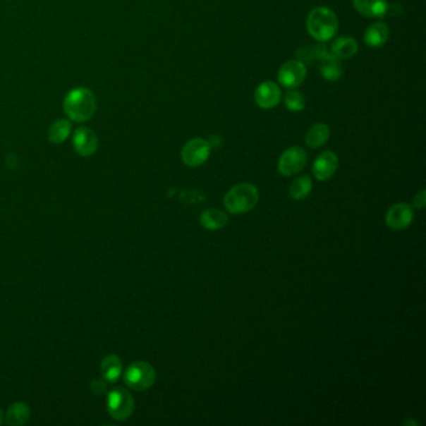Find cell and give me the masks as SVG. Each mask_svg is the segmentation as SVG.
Instances as JSON below:
<instances>
[{
	"label": "cell",
	"instance_id": "obj_16",
	"mask_svg": "<svg viewBox=\"0 0 426 426\" xmlns=\"http://www.w3.org/2000/svg\"><path fill=\"white\" fill-rule=\"evenodd\" d=\"M358 49L359 45L356 43L355 39L351 37H340L334 40L330 53L339 61H345V59H351L354 55H356Z\"/></svg>",
	"mask_w": 426,
	"mask_h": 426
},
{
	"label": "cell",
	"instance_id": "obj_26",
	"mask_svg": "<svg viewBox=\"0 0 426 426\" xmlns=\"http://www.w3.org/2000/svg\"><path fill=\"white\" fill-rule=\"evenodd\" d=\"M105 389H107V385L103 382H100V380H95L92 383V390H93L94 393L99 395V394L105 393Z\"/></svg>",
	"mask_w": 426,
	"mask_h": 426
},
{
	"label": "cell",
	"instance_id": "obj_27",
	"mask_svg": "<svg viewBox=\"0 0 426 426\" xmlns=\"http://www.w3.org/2000/svg\"><path fill=\"white\" fill-rule=\"evenodd\" d=\"M208 142L210 147H215V148H217V147H220V145H221L223 140H221V138L213 135V137L210 138V140H208Z\"/></svg>",
	"mask_w": 426,
	"mask_h": 426
},
{
	"label": "cell",
	"instance_id": "obj_17",
	"mask_svg": "<svg viewBox=\"0 0 426 426\" xmlns=\"http://www.w3.org/2000/svg\"><path fill=\"white\" fill-rule=\"evenodd\" d=\"M229 223V218L226 214L219 209H207L200 215V224L202 228L208 230L223 229Z\"/></svg>",
	"mask_w": 426,
	"mask_h": 426
},
{
	"label": "cell",
	"instance_id": "obj_5",
	"mask_svg": "<svg viewBox=\"0 0 426 426\" xmlns=\"http://www.w3.org/2000/svg\"><path fill=\"white\" fill-rule=\"evenodd\" d=\"M210 150L212 147L209 145L208 140L202 138H194L184 145L181 150V159L188 166L197 168L208 160Z\"/></svg>",
	"mask_w": 426,
	"mask_h": 426
},
{
	"label": "cell",
	"instance_id": "obj_24",
	"mask_svg": "<svg viewBox=\"0 0 426 426\" xmlns=\"http://www.w3.org/2000/svg\"><path fill=\"white\" fill-rule=\"evenodd\" d=\"M284 102L285 107L293 113H298L305 108V99L296 89H289V92L285 95Z\"/></svg>",
	"mask_w": 426,
	"mask_h": 426
},
{
	"label": "cell",
	"instance_id": "obj_28",
	"mask_svg": "<svg viewBox=\"0 0 426 426\" xmlns=\"http://www.w3.org/2000/svg\"><path fill=\"white\" fill-rule=\"evenodd\" d=\"M3 418H4V415H3V410L0 409V424L3 422Z\"/></svg>",
	"mask_w": 426,
	"mask_h": 426
},
{
	"label": "cell",
	"instance_id": "obj_10",
	"mask_svg": "<svg viewBox=\"0 0 426 426\" xmlns=\"http://www.w3.org/2000/svg\"><path fill=\"white\" fill-rule=\"evenodd\" d=\"M254 99L262 109H273L281 100V90L276 83L268 80L255 89Z\"/></svg>",
	"mask_w": 426,
	"mask_h": 426
},
{
	"label": "cell",
	"instance_id": "obj_19",
	"mask_svg": "<svg viewBox=\"0 0 426 426\" xmlns=\"http://www.w3.org/2000/svg\"><path fill=\"white\" fill-rule=\"evenodd\" d=\"M100 372H102V375H103L105 380H108L110 383H114L121 377V372H123L121 359L116 355L105 356L103 361H102Z\"/></svg>",
	"mask_w": 426,
	"mask_h": 426
},
{
	"label": "cell",
	"instance_id": "obj_21",
	"mask_svg": "<svg viewBox=\"0 0 426 426\" xmlns=\"http://www.w3.org/2000/svg\"><path fill=\"white\" fill-rule=\"evenodd\" d=\"M30 415V409L24 403H17L11 405L6 413V424L8 425H24Z\"/></svg>",
	"mask_w": 426,
	"mask_h": 426
},
{
	"label": "cell",
	"instance_id": "obj_23",
	"mask_svg": "<svg viewBox=\"0 0 426 426\" xmlns=\"http://www.w3.org/2000/svg\"><path fill=\"white\" fill-rule=\"evenodd\" d=\"M329 50L322 47V45H314V47H306L304 49L299 50L298 58L299 61L305 63H312V61H320L322 56L328 54Z\"/></svg>",
	"mask_w": 426,
	"mask_h": 426
},
{
	"label": "cell",
	"instance_id": "obj_9",
	"mask_svg": "<svg viewBox=\"0 0 426 426\" xmlns=\"http://www.w3.org/2000/svg\"><path fill=\"white\" fill-rule=\"evenodd\" d=\"M414 219V208L406 202H398L389 209L385 223L390 229L403 230L408 228Z\"/></svg>",
	"mask_w": 426,
	"mask_h": 426
},
{
	"label": "cell",
	"instance_id": "obj_4",
	"mask_svg": "<svg viewBox=\"0 0 426 426\" xmlns=\"http://www.w3.org/2000/svg\"><path fill=\"white\" fill-rule=\"evenodd\" d=\"M155 380H157V372L154 370L153 366L144 361L133 363L124 374V382L126 385L137 391H144L152 388Z\"/></svg>",
	"mask_w": 426,
	"mask_h": 426
},
{
	"label": "cell",
	"instance_id": "obj_20",
	"mask_svg": "<svg viewBox=\"0 0 426 426\" xmlns=\"http://www.w3.org/2000/svg\"><path fill=\"white\" fill-rule=\"evenodd\" d=\"M312 189V181L310 176L301 175L290 185V197L294 200H304L310 195Z\"/></svg>",
	"mask_w": 426,
	"mask_h": 426
},
{
	"label": "cell",
	"instance_id": "obj_25",
	"mask_svg": "<svg viewBox=\"0 0 426 426\" xmlns=\"http://www.w3.org/2000/svg\"><path fill=\"white\" fill-rule=\"evenodd\" d=\"M425 190H421L419 194H416L415 197H414V200H413V208L415 209H422L425 207L426 197H425Z\"/></svg>",
	"mask_w": 426,
	"mask_h": 426
},
{
	"label": "cell",
	"instance_id": "obj_11",
	"mask_svg": "<svg viewBox=\"0 0 426 426\" xmlns=\"http://www.w3.org/2000/svg\"><path fill=\"white\" fill-rule=\"evenodd\" d=\"M339 166V159L333 152H322L314 162L312 174L317 181H329Z\"/></svg>",
	"mask_w": 426,
	"mask_h": 426
},
{
	"label": "cell",
	"instance_id": "obj_18",
	"mask_svg": "<svg viewBox=\"0 0 426 426\" xmlns=\"http://www.w3.org/2000/svg\"><path fill=\"white\" fill-rule=\"evenodd\" d=\"M330 138V128L324 123L312 126L305 135L306 145L309 148L317 149L322 147Z\"/></svg>",
	"mask_w": 426,
	"mask_h": 426
},
{
	"label": "cell",
	"instance_id": "obj_1",
	"mask_svg": "<svg viewBox=\"0 0 426 426\" xmlns=\"http://www.w3.org/2000/svg\"><path fill=\"white\" fill-rule=\"evenodd\" d=\"M63 107L71 121L84 123L95 113L97 100L95 95L87 87H75L66 94Z\"/></svg>",
	"mask_w": 426,
	"mask_h": 426
},
{
	"label": "cell",
	"instance_id": "obj_22",
	"mask_svg": "<svg viewBox=\"0 0 426 426\" xmlns=\"http://www.w3.org/2000/svg\"><path fill=\"white\" fill-rule=\"evenodd\" d=\"M71 121L66 119L55 121L54 124H51L48 131V138L51 142L54 144H61L66 142L68 137L71 135Z\"/></svg>",
	"mask_w": 426,
	"mask_h": 426
},
{
	"label": "cell",
	"instance_id": "obj_12",
	"mask_svg": "<svg viewBox=\"0 0 426 426\" xmlns=\"http://www.w3.org/2000/svg\"><path fill=\"white\" fill-rule=\"evenodd\" d=\"M73 145L79 155L92 157L98 149V138L87 128H79L73 135Z\"/></svg>",
	"mask_w": 426,
	"mask_h": 426
},
{
	"label": "cell",
	"instance_id": "obj_8",
	"mask_svg": "<svg viewBox=\"0 0 426 426\" xmlns=\"http://www.w3.org/2000/svg\"><path fill=\"white\" fill-rule=\"evenodd\" d=\"M306 78V66L299 59L284 63L279 69L278 82L286 89H296L300 87Z\"/></svg>",
	"mask_w": 426,
	"mask_h": 426
},
{
	"label": "cell",
	"instance_id": "obj_3",
	"mask_svg": "<svg viewBox=\"0 0 426 426\" xmlns=\"http://www.w3.org/2000/svg\"><path fill=\"white\" fill-rule=\"evenodd\" d=\"M259 202V190L250 183L236 184L225 194L224 207L230 214H243L250 212Z\"/></svg>",
	"mask_w": 426,
	"mask_h": 426
},
{
	"label": "cell",
	"instance_id": "obj_15",
	"mask_svg": "<svg viewBox=\"0 0 426 426\" xmlns=\"http://www.w3.org/2000/svg\"><path fill=\"white\" fill-rule=\"evenodd\" d=\"M319 69L322 77L328 82H336L343 75L341 63L330 51L319 61Z\"/></svg>",
	"mask_w": 426,
	"mask_h": 426
},
{
	"label": "cell",
	"instance_id": "obj_13",
	"mask_svg": "<svg viewBox=\"0 0 426 426\" xmlns=\"http://www.w3.org/2000/svg\"><path fill=\"white\" fill-rule=\"evenodd\" d=\"M353 6L364 17L380 18L388 13L387 0H353Z\"/></svg>",
	"mask_w": 426,
	"mask_h": 426
},
{
	"label": "cell",
	"instance_id": "obj_14",
	"mask_svg": "<svg viewBox=\"0 0 426 426\" xmlns=\"http://www.w3.org/2000/svg\"><path fill=\"white\" fill-rule=\"evenodd\" d=\"M390 35V29L383 22H375L370 24L364 34V42L372 48H380L387 44Z\"/></svg>",
	"mask_w": 426,
	"mask_h": 426
},
{
	"label": "cell",
	"instance_id": "obj_2",
	"mask_svg": "<svg viewBox=\"0 0 426 426\" xmlns=\"http://www.w3.org/2000/svg\"><path fill=\"white\" fill-rule=\"evenodd\" d=\"M308 32L317 42L324 43L335 37L339 28L338 17L327 6L314 8L306 19Z\"/></svg>",
	"mask_w": 426,
	"mask_h": 426
},
{
	"label": "cell",
	"instance_id": "obj_6",
	"mask_svg": "<svg viewBox=\"0 0 426 426\" xmlns=\"http://www.w3.org/2000/svg\"><path fill=\"white\" fill-rule=\"evenodd\" d=\"M134 399L124 389H115L108 396V411L116 420H126L133 414Z\"/></svg>",
	"mask_w": 426,
	"mask_h": 426
},
{
	"label": "cell",
	"instance_id": "obj_7",
	"mask_svg": "<svg viewBox=\"0 0 426 426\" xmlns=\"http://www.w3.org/2000/svg\"><path fill=\"white\" fill-rule=\"evenodd\" d=\"M306 160H308L306 152L300 147H291L286 149L279 159V173L284 176L298 174L304 169Z\"/></svg>",
	"mask_w": 426,
	"mask_h": 426
}]
</instances>
